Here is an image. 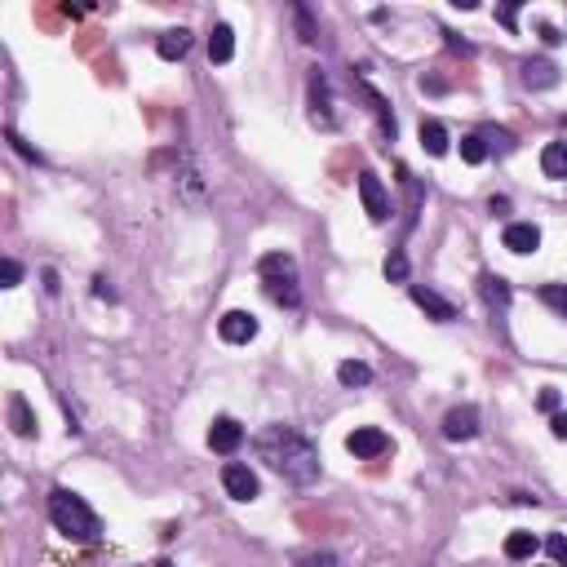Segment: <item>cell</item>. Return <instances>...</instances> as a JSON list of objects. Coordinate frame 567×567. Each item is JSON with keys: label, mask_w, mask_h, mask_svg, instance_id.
<instances>
[{"label": "cell", "mask_w": 567, "mask_h": 567, "mask_svg": "<svg viewBox=\"0 0 567 567\" xmlns=\"http://www.w3.org/2000/svg\"><path fill=\"white\" fill-rule=\"evenodd\" d=\"M253 447H257V456H262L275 475H284L288 484L311 487L320 479V447L311 444L297 426L275 421V426H266V430L253 439Z\"/></svg>", "instance_id": "6da1fadb"}, {"label": "cell", "mask_w": 567, "mask_h": 567, "mask_svg": "<svg viewBox=\"0 0 567 567\" xmlns=\"http://www.w3.org/2000/svg\"><path fill=\"white\" fill-rule=\"evenodd\" d=\"M49 519H53V527H58L67 541H81V545L98 541V532H102L98 514L89 510V501L76 496L72 487H53V492H49Z\"/></svg>", "instance_id": "7a4b0ae2"}, {"label": "cell", "mask_w": 567, "mask_h": 567, "mask_svg": "<svg viewBox=\"0 0 567 567\" xmlns=\"http://www.w3.org/2000/svg\"><path fill=\"white\" fill-rule=\"evenodd\" d=\"M257 275H262V288L275 306H302V288H297V262L288 253H266L257 262Z\"/></svg>", "instance_id": "3957f363"}, {"label": "cell", "mask_w": 567, "mask_h": 567, "mask_svg": "<svg viewBox=\"0 0 567 567\" xmlns=\"http://www.w3.org/2000/svg\"><path fill=\"white\" fill-rule=\"evenodd\" d=\"M346 452H351L355 461H377V456L390 452V435L377 430V426H355V430L346 435Z\"/></svg>", "instance_id": "277c9868"}, {"label": "cell", "mask_w": 567, "mask_h": 567, "mask_svg": "<svg viewBox=\"0 0 567 567\" xmlns=\"http://www.w3.org/2000/svg\"><path fill=\"white\" fill-rule=\"evenodd\" d=\"M360 200H364L368 222H386L390 217V196H386V187H381V178L372 168L360 173Z\"/></svg>", "instance_id": "5b68a950"}, {"label": "cell", "mask_w": 567, "mask_h": 567, "mask_svg": "<svg viewBox=\"0 0 567 567\" xmlns=\"http://www.w3.org/2000/svg\"><path fill=\"white\" fill-rule=\"evenodd\" d=\"M311 120L320 129H337V111H332V89H328V76L315 67L311 72Z\"/></svg>", "instance_id": "8992f818"}, {"label": "cell", "mask_w": 567, "mask_h": 567, "mask_svg": "<svg viewBox=\"0 0 567 567\" xmlns=\"http://www.w3.org/2000/svg\"><path fill=\"white\" fill-rule=\"evenodd\" d=\"M222 487H226V496H235V501H257V496H262L257 475H253L248 466H240V461L222 466Z\"/></svg>", "instance_id": "52a82bcc"}, {"label": "cell", "mask_w": 567, "mask_h": 567, "mask_svg": "<svg viewBox=\"0 0 567 567\" xmlns=\"http://www.w3.org/2000/svg\"><path fill=\"white\" fill-rule=\"evenodd\" d=\"M217 337L231 341V346L253 341V337H257V315H253V311H226V315L217 320Z\"/></svg>", "instance_id": "ba28073f"}, {"label": "cell", "mask_w": 567, "mask_h": 567, "mask_svg": "<svg viewBox=\"0 0 567 567\" xmlns=\"http://www.w3.org/2000/svg\"><path fill=\"white\" fill-rule=\"evenodd\" d=\"M479 435V408L461 404L452 408L444 417V439H452V444H466V439H475Z\"/></svg>", "instance_id": "9c48e42d"}, {"label": "cell", "mask_w": 567, "mask_h": 567, "mask_svg": "<svg viewBox=\"0 0 567 567\" xmlns=\"http://www.w3.org/2000/svg\"><path fill=\"white\" fill-rule=\"evenodd\" d=\"M240 444H244V426L235 417H217V421L208 426V447H213V452L231 456V452H240Z\"/></svg>", "instance_id": "30bf717a"}, {"label": "cell", "mask_w": 567, "mask_h": 567, "mask_svg": "<svg viewBox=\"0 0 567 567\" xmlns=\"http://www.w3.org/2000/svg\"><path fill=\"white\" fill-rule=\"evenodd\" d=\"M412 302H417L435 324H452V320H456V306H452L447 297H439L435 288H426V284H412Z\"/></svg>", "instance_id": "8fae6325"}, {"label": "cell", "mask_w": 567, "mask_h": 567, "mask_svg": "<svg viewBox=\"0 0 567 567\" xmlns=\"http://www.w3.org/2000/svg\"><path fill=\"white\" fill-rule=\"evenodd\" d=\"M501 244H505L510 253L527 257V253H536V248H541V226H532V222H510V226H505V235H501Z\"/></svg>", "instance_id": "7c38bea8"}, {"label": "cell", "mask_w": 567, "mask_h": 567, "mask_svg": "<svg viewBox=\"0 0 567 567\" xmlns=\"http://www.w3.org/2000/svg\"><path fill=\"white\" fill-rule=\"evenodd\" d=\"M355 89L364 93L368 111H372V116H377V124H381V138H386V142H395V133H399V124H395V116H390V107H386V98H381V93H377V89H372V84H368V81H360V84H355Z\"/></svg>", "instance_id": "4fadbf2b"}, {"label": "cell", "mask_w": 567, "mask_h": 567, "mask_svg": "<svg viewBox=\"0 0 567 567\" xmlns=\"http://www.w3.org/2000/svg\"><path fill=\"white\" fill-rule=\"evenodd\" d=\"M208 58H213L217 67L235 58V27H231V23H217V27L208 32Z\"/></svg>", "instance_id": "5bb4252c"}, {"label": "cell", "mask_w": 567, "mask_h": 567, "mask_svg": "<svg viewBox=\"0 0 567 567\" xmlns=\"http://www.w3.org/2000/svg\"><path fill=\"white\" fill-rule=\"evenodd\" d=\"M524 84L527 89H554L559 84V67L550 58H527L524 62Z\"/></svg>", "instance_id": "9a60e30c"}, {"label": "cell", "mask_w": 567, "mask_h": 567, "mask_svg": "<svg viewBox=\"0 0 567 567\" xmlns=\"http://www.w3.org/2000/svg\"><path fill=\"white\" fill-rule=\"evenodd\" d=\"M479 293H484V302H487L492 315H501V311L510 306V297H514V288L501 280V275H484V280H479Z\"/></svg>", "instance_id": "2e32d148"}, {"label": "cell", "mask_w": 567, "mask_h": 567, "mask_svg": "<svg viewBox=\"0 0 567 567\" xmlns=\"http://www.w3.org/2000/svg\"><path fill=\"white\" fill-rule=\"evenodd\" d=\"M9 426H14V435H23V439L36 435V412H32V404H27L23 395H9Z\"/></svg>", "instance_id": "e0dca14e"}, {"label": "cell", "mask_w": 567, "mask_h": 567, "mask_svg": "<svg viewBox=\"0 0 567 567\" xmlns=\"http://www.w3.org/2000/svg\"><path fill=\"white\" fill-rule=\"evenodd\" d=\"M187 49H191V32H187V27H173V32H164L160 41H156V53H160L164 62L187 58Z\"/></svg>", "instance_id": "ac0fdd59"}, {"label": "cell", "mask_w": 567, "mask_h": 567, "mask_svg": "<svg viewBox=\"0 0 567 567\" xmlns=\"http://www.w3.org/2000/svg\"><path fill=\"white\" fill-rule=\"evenodd\" d=\"M541 173L554 178V182H567V142H545V151H541Z\"/></svg>", "instance_id": "d6986e66"}, {"label": "cell", "mask_w": 567, "mask_h": 567, "mask_svg": "<svg viewBox=\"0 0 567 567\" xmlns=\"http://www.w3.org/2000/svg\"><path fill=\"white\" fill-rule=\"evenodd\" d=\"M178 187H182V200H187V204H200L204 200V178H200V168H196L191 156H187L182 173H178Z\"/></svg>", "instance_id": "ffe728a7"}, {"label": "cell", "mask_w": 567, "mask_h": 567, "mask_svg": "<svg viewBox=\"0 0 567 567\" xmlns=\"http://www.w3.org/2000/svg\"><path fill=\"white\" fill-rule=\"evenodd\" d=\"M421 147H426L430 156H447L452 138H447V129L439 120H421Z\"/></svg>", "instance_id": "44dd1931"}, {"label": "cell", "mask_w": 567, "mask_h": 567, "mask_svg": "<svg viewBox=\"0 0 567 567\" xmlns=\"http://www.w3.org/2000/svg\"><path fill=\"white\" fill-rule=\"evenodd\" d=\"M536 550H541V541H536L532 532H510V536H505V559H514V563L532 559Z\"/></svg>", "instance_id": "7402d4cb"}, {"label": "cell", "mask_w": 567, "mask_h": 567, "mask_svg": "<svg viewBox=\"0 0 567 567\" xmlns=\"http://www.w3.org/2000/svg\"><path fill=\"white\" fill-rule=\"evenodd\" d=\"M337 381H341V386H368V381H372V368H368L364 360H341V364H337Z\"/></svg>", "instance_id": "603a6c76"}, {"label": "cell", "mask_w": 567, "mask_h": 567, "mask_svg": "<svg viewBox=\"0 0 567 567\" xmlns=\"http://www.w3.org/2000/svg\"><path fill=\"white\" fill-rule=\"evenodd\" d=\"M479 138L487 142V156H492V151H496V156H510V151H514V133H510V129H484Z\"/></svg>", "instance_id": "cb8c5ba5"}, {"label": "cell", "mask_w": 567, "mask_h": 567, "mask_svg": "<svg viewBox=\"0 0 567 567\" xmlns=\"http://www.w3.org/2000/svg\"><path fill=\"white\" fill-rule=\"evenodd\" d=\"M461 160L466 164H484L487 160V142L479 138V133H466V138H461Z\"/></svg>", "instance_id": "d4e9b609"}, {"label": "cell", "mask_w": 567, "mask_h": 567, "mask_svg": "<svg viewBox=\"0 0 567 567\" xmlns=\"http://www.w3.org/2000/svg\"><path fill=\"white\" fill-rule=\"evenodd\" d=\"M545 306H554L559 315H567V284H541V293H536Z\"/></svg>", "instance_id": "484cf974"}, {"label": "cell", "mask_w": 567, "mask_h": 567, "mask_svg": "<svg viewBox=\"0 0 567 567\" xmlns=\"http://www.w3.org/2000/svg\"><path fill=\"white\" fill-rule=\"evenodd\" d=\"M386 280H390V284H408V257H404V248H390V257H386Z\"/></svg>", "instance_id": "4316f807"}, {"label": "cell", "mask_w": 567, "mask_h": 567, "mask_svg": "<svg viewBox=\"0 0 567 567\" xmlns=\"http://www.w3.org/2000/svg\"><path fill=\"white\" fill-rule=\"evenodd\" d=\"M5 138H9V147H14V151H18L23 160H32V164H41V160H44L41 151H36V147H32L27 138H23V133H14V129H5Z\"/></svg>", "instance_id": "83f0119b"}, {"label": "cell", "mask_w": 567, "mask_h": 567, "mask_svg": "<svg viewBox=\"0 0 567 567\" xmlns=\"http://www.w3.org/2000/svg\"><path fill=\"white\" fill-rule=\"evenodd\" d=\"M545 554H550V559H554L559 567H567V536H563V532L545 536Z\"/></svg>", "instance_id": "f1b7e54d"}, {"label": "cell", "mask_w": 567, "mask_h": 567, "mask_svg": "<svg viewBox=\"0 0 567 567\" xmlns=\"http://www.w3.org/2000/svg\"><path fill=\"white\" fill-rule=\"evenodd\" d=\"M297 567H341V559H337V554H328V550H311V554H302V559H297Z\"/></svg>", "instance_id": "f546056e"}, {"label": "cell", "mask_w": 567, "mask_h": 567, "mask_svg": "<svg viewBox=\"0 0 567 567\" xmlns=\"http://www.w3.org/2000/svg\"><path fill=\"white\" fill-rule=\"evenodd\" d=\"M18 284H23V266L14 257H5L0 262V288H18Z\"/></svg>", "instance_id": "4dcf8cb0"}, {"label": "cell", "mask_w": 567, "mask_h": 567, "mask_svg": "<svg viewBox=\"0 0 567 567\" xmlns=\"http://www.w3.org/2000/svg\"><path fill=\"white\" fill-rule=\"evenodd\" d=\"M93 297H102V302H116V288L107 284V275H98V280H93Z\"/></svg>", "instance_id": "1f68e13d"}, {"label": "cell", "mask_w": 567, "mask_h": 567, "mask_svg": "<svg viewBox=\"0 0 567 567\" xmlns=\"http://www.w3.org/2000/svg\"><path fill=\"white\" fill-rule=\"evenodd\" d=\"M536 404H541V412H554V408H559V390H554V386H545Z\"/></svg>", "instance_id": "d6a6232c"}, {"label": "cell", "mask_w": 567, "mask_h": 567, "mask_svg": "<svg viewBox=\"0 0 567 567\" xmlns=\"http://www.w3.org/2000/svg\"><path fill=\"white\" fill-rule=\"evenodd\" d=\"M550 435H554V439H567V412H554V417H550Z\"/></svg>", "instance_id": "836d02e7"}, {"label": "cell", "mask_w": 567, "mask_h": 567, "mask_svg": "<svg viewBox=\"0 0 567 567\" xmlns=\"http://www.w3.org/2000/svg\"><path fill=\"white\" fill-rule=\"evenodd\" d=\"M496 18H501V23L514 32V23H519V5H505V9H496Z\"/></svg>", "instance_id": "e575fe53"}, {"label": "cell", "mask_w": 567, "mask_h": 567, "mask_svg": "<svg viewBox=\"0 0 567 567\" xmlns=\"http://www.w3.org/2000/svg\"><path fill=\"white\" fill-rule=\"evenodd\" d=\"M541 41H545V44H559V41H563V36H559L554 27H545V23H541Z\"/></svg>", "instance_id": "d590c367"}, {"label": "cell", "mask_w": 567, "mask_h": 567, "mask_svg": "<svg viewBox=\"0 0 567 567\" xmlns=\"http://www.w3.org/2000/svg\"><path fill=\"white\" fill-rule=\"evenodd\" d=\"M156 567H173V563H168V559H160V563H156Z\"/></svg>", "instance_id": "8d00e7d4"}]
</instances>
